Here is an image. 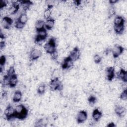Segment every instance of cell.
Segmentation results:
<instances>
[{"instance_id":"obj_28","label":"cell","mask_w":127,"mask_h":127,"mask_svg":"<svg viewBox=\"0 0 127 127\" xmlns=\"http://www.w3.org/2000/svg\"><path fill=\"white\" fill-rule=\"evenodd\" d=\"M36 123L37 124L36 126H46L48 123V121L47 119H41L38 120Z\"/></svg>"},{"instance_id":"obj_12","label":"cell","mask_w":127,"mask_h":127,"mask_svg":"<svg viewBox=\"0 0 127 127\" xmlns=\"http://www.w3.org/2000/svg\"><path fill=\"white\" fill-rule=\"evenodd\" d=\"M68 56L73 62H75L78 60L80 56V53L79 48L77 47L74 48V49L70 52Z\"/></svg>"},{"instance_id":"obj_7","label":"cell","mask_w":127,"mask_h":127,"mask_svg":"<svg viewBox=\"0 0 127 127\" xmlns=\"http://www.w3.org/2000/svg\"><path fill=\"white\" fill-rule=\"evenodd\" d=\"M87 113L86 111L81 110L79 111L76 116V122L78 124L84 123L87 119Z\"/></svg>"},{"instance_id":"obj_22","label":"cell","mask_w":127,"mask_h":127,"mask_svg":"<svg viewBox=\"0 0 127 127\" xmlns=\"http://www.w3.org/2000/svg\"><path fill=\"white\" fill-rule=\"evenodd\" d=\"M125 20L124 18L122 16H117L116 17H115L114 20V24L115 25L125 24Z\"/></svg>"},{"instance_id":"obj_26","label":"cell","mask_w":127,"mask_h":127,"mask_svg":"<svg viewBox=\"0 0 127 127\" xmlns=\"http://www.w3.org/2000/svg\"><path fill=\"white\" fill-rule=\"evenodd\" d=\"M46 89V85L45 84L42 83L39 85L37 88V92L39 95H42L44 93Z\"/></svg>"},{"instance_id":"obj_32","label":"cell","mask_w":127,"mask_h":127,"mask_svg":"<svg viewBox=\"0 0 127 127\" xmlns=\"http://www.w3.org/2000/svg\"><path fill=\"white\" fill-rule=\"evenodd\" d=\"M15 69H14V66H10L9 69L7 70V73L6 74L8 75V76H10L11 75L15 74Z\"/></svg>"},{"instance_id":"obj_18","label":"cell","mask_w":127,"mask_h":127,"mask_svg":"<svg viewBox=\"0 0 127 127\" xmlns=\"http://www.w3.org/2000/svg\"><path fill=\"white\" fill-rule=\"evenodd\" d=\"M20 7V4L17 3L16 2H13L11 6L9 8L8 12L11 14H15L18 10Z\"/></svg>"},{"instance_id":"obj_2","label":"cell","mask_w":127,"mask_h":127,"mask_svg":"<svg viewBox=\"0 0 127 127\" xmlns=\"http://www.w3.org/2000/svg\"><path fill=\"white\" fill-rule=\"evenodd\" d=\"M44 48L47 53L51 55L54 52L57 51L56 49V42L55 38H51L48 42H47L44 46Z\"/></svg>"},{"instance_id":"obj_6","label":"cell","mask_w":127,"mask_h":127,"mask_svg":"<svg viewBox=\"0 0 127 127\" xmlns=\"http://www.w3.org/2000/svg\"><path fill=\"white\" fill-rule=\"evenodd\" d=\"M124 51V48L120 45H115L112 49L111 52L112 55L114 58H118L121 55H122Z\"/></svg>"},{"instance_id":"obj_34","label":"cell","mask_w":127,"mask_h":127,"mask_svg":"<svg viewBox=\"0 0 127 127\" xmlns=\"http://www.w3.org/2000/svg\"><path fill=\"white\" fill-rule=\"evenodd\" d=\"M51 55V57H52L53 60H57L58 57V53L57 51H56L55 52H54Z\"/></svg>"},{"instance_id":"obj_30","label":"cell","mask_w":127,"mask_h":127,"mask_svg":"<svg viewBox=\"0 0 127 127\" xmlns=\"http://www.w3.org/2000/svg\"><path fill=\"white\" fill-rule=\"evenodd\" d=\"M120 98L121 99L123 100H126L127 99V89H125L123 90V91L122 92V93L120 94Z\"/></svg>"},{"instance_id":"obj_15","label":"cell","mask_w":127,"mask_h":127,"mask_svg":"<svg viewBox=\"0 0 127 127\" xmlns=\"http://www.w3.org/2000/svg\"><path fill=\"white\" fill-rule=\"evenodd\" d=\"M126 111V108L122 106H117L115 109V114L118 115L119 117H122L125 114Z\"/></svg>"},{"instance_id":"obj_5","label":"cell","mask_w":127,"mask_h":127,"mask_svg":"<svg viewBox=\"0 0 127 127\" xmlns=\"http://www.w3.org/2000/svg\"><path fill=\"white\" fill-rule=\"evenodd\" d=\"M48 36V33L47 29L44 28L38 31L35 38V42L36 43H39L44 40H45Z\"/></svg>"},{"instance_id":"obj_10","label":"cell","mask_w":127,"mask_h":127,"mask_svg":"<svg viewBox=\"0 0 127 127\" xmlns=\"http://www.w3.org/2000/svg\"><path fill=\"white\" fill-rule=\"evenodd\" d=\"M106 75L108 81H112L115 76V69L113 66L108 67L106 69Z\"/></svg>"},{"instance_id":"obj_14","label":"cell","mask_w":127,"mask_h":127,"mask_svg":"<svg viewBox=\"0 0 127 127\" xmlns=\"http://www.w3.org/2000/svg\"><path fill=\"white\" fill-rule=\"evenodd\" d=\"M17 82H18V78L16 73L11 75L9 77L8 86L10 87H11V88L14 87L17 85Z\"/></svg>"},{"instance_id":"obj_27","label":"cell","mask_w":127,"mask_h":127,"mask_svg":"<svg viewBox=\"0 0 127 127\" xmlns=\"http://www.w3.org/2000/svg\"><path fill=\"white\" fill-rule=\"evenodd\" d=\"M88 102L89 105L92 106L94 105L97 102V98L93 95H91L88 98Z\"/></svg>"},{"instance_id":"obj_29","label":"cell","mask_w":127,"mask_h":127,"mask_svg":"<svg viewBox=\"0 0 127 127\" xmlns=\"http://www.w3.org/2000/svg\"><path fill=\"white\" fill-rule=\"evenodd\" d=\"M14 26L16 29H22L24 28V24H22V23H21L20 22H19L17 19L16 20V21H15V23H14Z\"/></svg>"},{"instance_id":"obj_9","label":"cell","mask_w":127,"mask_h":127,"mask_svg":"<svg viewBox=\"0 0 127 127\" xmlns=\"http://www.w3.org/2000/svg\"><path fill=\"white\" fill-rule=\"evenodd\" d=\"M73 61L71 58L68 56L64 59L63 62L62 63V67L63 69H67L71 67L73 64Z\"/></svg>"},{"instance_id":"obj_20","label":"cell","mask_w":127,"mask_h":127,"mask_svg":"<svg viewBox=\"0 0 127 127\" xmlns=\"http://www.w3.org/2000/svg\"><path fill=\"white\" fill-rule=\"evenodd\" d=\"M45 21L41 19L36 21L35 24V27L37 32L45 28Z\"/></svg>"},{"instance_id":"obj_23","label":"cell","mask_w":127,"mask_h":127,"mask_svg":"<svg viewBox=\"0 0 127 127\" xmlns=\"http://www.w3.org/2000/svg\"><path fill=\"white\" fill-rule=\"evenodd\" d=\"M53 7L52 5H50L49 4L48 6V7L45 10L44 12V17L45 18V19H46V20L49 19L50 18V16L51 15V8Z\"/></svg>"},{"instance_id":"obj_1","label":"cell","mask_w":127,"mask_h":127,"mask_svg":"<svg viewBox=\"0 0 127 127\" xmlns=\"http://www.w3.org/2000/svg\"><path fill=\"white\" fill-rule=\"evenodd\" d=\"M28 114V110L25 106L19 104L15 108V119L23 120L26 119Z\"/></svg>"},{"instance_id":"obj_16","label":"cell","mask_w":127,"mask_h":127,"mask_svg":"<svg viewBox=\"0 0 127 127\" xmlns=\"http://www.w3.org/2000/svg\"><path fill=\"white\" fill-rule=\"evenodd\" d=\"M118 77L121 79L124 83L127 82V72L124 68H121L119 73Z\"/></svg>"},{"instance_id":"obj_11","label":"cell","mask_w":127,"mask_h":127,"mask_svg":"<svg viewBox=\"0 0 127 127\" xmlns=\"http://www.w3.org/2000/svg\"><path fill=\"white\" fill-rule=\"evenodd\" d=\"M42 52L38 49H33L30 53L29 58L32 61H35L38 59L42 56Z\"/></svg>"},{"instance_id":"obj_38","label":"cell","mask_w":127,"mask_h":127,"mask_svg":"<svg viewBox=\"0 0 127 127\" xmlns=\"http://www.w3.org/2000/svg\"><path fill=\"white\" fill-rule=\"evenodd\" d=\"M118 1V0H110L109 1V3H110L111 4H115V3H117Z\"/></svg>"},{"instance_id":"obj_31","label":"cell","mask_w":127,"mask_h":127,"mask_svg":"<svg viewBox=\"0 0 127 127\" xmlns=\"http://www.w3.org/2000/svg\"><path fill=\"white\" fill-rule=\"evenodd\" d=\"M93 60H94V62L95 64H98L101 62L102 58L98 54H96L94 56Z\"/></svg>"},{"instance_id":"obj_33","label":"cell","mask_w":127,"mask_h":127,"mask_svg":"<svg viewBox=\"0 0 127 127\" xmlns=\"http://www.w3.org/2000/svg\"><path fill=\"white\" fill-rule=\"evenodd\" d=\"M6 57L4 55L1 56L0 58V67H3L6 63Z\"/></svg>"},{"instance_id":"obj_37","label":"cell","mask_w":127,"mask_h":127,"mask_svg":"<svg viewBox=\"0 0 127 127\" xmlns=\"http://www.w3.org/2000/svg\"><path fill=\"white\" fill-rule=\"evenodd\" d=\"M5 47V42L4 41H1L0 43V49L2 50Z\"/></svg>"},{"instance_id":"obj_19","label":"cell","mask_w":127,"mask_h":127,"mask_svg":"<svg viewBox=\"0 0 127 127\" xmlns=\"http://www.w3.org/2000/svg\"><path fill=\"white\" fill-rule=\"evenodd\" d=\"M22 94L21 92L19 90H16L14 92L12 98L13 102L14 103H17L19 102L22 98Z\"/></svg>"},{"instance_id":"obj_17","label":"cell","mask_w":127,"mask_h":127,"mask_svg":"<svg viewBox=\"0 0 127 127\" xmlns=\"http://www.w3.org/2000/svg\"><path fill=\"white\" fill-rule=\"evenodd\" d=\"M55 25V19L53 18H50L46 20L45 22V27L47 30H50Z\"/></svg>"},{"instance_id":"obj_21","label":"cell","mask_w":127,"mask_h":127,"mask_svg":"<svg viewBox=\"0 0 127 127\" xmlns=\"http://www.w3.org/2000/svg\"><path fill=\"white\" fill-rule=\"evenodd\" d=\"M114 29L115 33L117 34H122L123 33L125 30V24L117 25L114 26Z\"/></svg>"},{"instance_id":"obj_25","label":"cell","mask_w":127,"mask_h":127,"mask_svg":"<svg viewBox=\"0 0 127 127\" xmlns=\"http://www.w3.org/2000/svg\"><path fill=\"white\" fill-rule=\"evenodd\" d=\"M17 20L19 22H20L21 23H22V24L25 25L28 21L27 15L25 13H22L20 15V16L18 18Z\"/></svg>"},{"instance_id":"obj_36","label":"cell","mask_w":127,"mask_h":127,"mask_svg":"<svg viewBox=\"0 0 127 127\" xmlns=\"http://www.w3.org/2000/svg\"><path fill=\"white\" fill-rule=\"evenodd\" d=\"M7 5V3L4 0H0V8L1 9L2 8H3L4 7H5Z\"/></svg>"},{"instance_id":"obj_8","label":"cell","mask_w":127,"mask_h":127,"mask_svg":"<svg viewBox=\"0 0 127 127\" xmlns=\"http://www.w3.org/2000/svg\"><path fill=\"white\" fill-rule=\"evenodd\" d=\"M13 23V20L9 16H4L1 21V24L4 29H8Z\"/></svg>"},{"instance_id":"obj_13","label":"cell","mask_w":127,"mask_h":127,"mask_svg":"<svg viewBox=\"0 0 127 127\" xmlns=\"http://www.w3.org/2000/svg\"><path fill=\"white\" fill-rule=\"evenodd\" d=\"M92 117L95 122H98L102 117V113L98 109H95L92 112Z\"/></svg>"},{"instance_id":"obj_39","label":"cell","mask_w":127,"mask_h":127,"mask_svg":"<svg viewBox=\"0 0 127 127\" xmlns=\"http://www.w3.org/2000/svg\"><path fill=\"white\" fill-rule=\"evenodd\" d=\"M107 126L109 127H114L116 126V125H115V124L113 122H111L109 123V124L107 125Z\"/></svg>"},{"instance_id":"obj_24","label":"cell","mask_w":127,"mask_h":127,"mask_svg":"<svg viewBox=\"0 0 127 127\" xmlns=\"http://www.w3.org/2000/svg\"><path fill=\"white\" fill-rule=\"evenodd\" d=\"M20 3L22 6L23 9L25 11L29 8V7L33 4V3L30 0H22L20 1Z\"/></svg>"},{"instance_id":"obj_4","label":"cell","mask_w":127,"mask_h":127,"mask_svg":"<svg viewBox=\"0 0 127 127\" xmlns=\"http://www.w3.org/2000/svg\"><path fill=\"white\" fill-rule=\"evenodd\" d=\"M4 114L8 121H11L15 119V108L10 105H8L4 111Z\"/></svg>"},{"instance_id":"obj_3","label":"cell","mask_w":127,"mask_h":127,"mask_svg":"<svg viewBox=\"0 0 127 127\" xmlns=\"http://www.w3.org/2000/svg\"><path fill=\"white\" fill-rule=\"evenodd\" d=\"M49 87L51 91L59 90L61 91L63 89V85L58 77H55L51 79L49 83Z\"/></svg>"},{"instance_id":"obj_35","label":"cell","mask_w":127,"mask_h":127,"mask_svg":"<svg viewBox=\"0 0 127 127\" xmlns=\"http://www.w3.org/2000/svg\"><path fill=\"white\" fill-rule=\"evenodd\" d=\"M115 13H116V11L114 8H111L109 10V16L110 17L113 16V15H114L115 14Z\"/></svg>"},{"instance_id":"obj_40","label":"cell","mask_w":127,"mask_h":127,"mask_svg":"<svg viewBox=\"0 0 127 127\" xmlns=\"http://www.w3.org/2000/svg\"><path fill=\"white\" fill-rule=\"evenodd\" d=\"M74 4L76 6H79L81 4V1L79 0H75L74 1Z\"/></svg>"}]
</instances>
